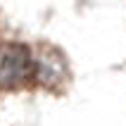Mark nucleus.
Returning a JSON list of instances; mask_svg holds the SVG:
<instances>
[{
  "label": "nucleus",
  "instance_id": "f257e3e1",
  "mask_svg": "<svg viewBox=\"0 0 126 126\" xmlns=\"http://www.w3.org/2000/svg\"><path fill=\"white\" fill-rule=\"evenodd\" d=\"M33 69V60L24 45H0V88H17L24 81H29Z\"/></svg>",
  "mask_w": 126,
  "mask_h": 126
}]
</instances>
